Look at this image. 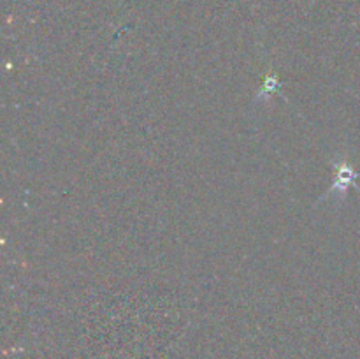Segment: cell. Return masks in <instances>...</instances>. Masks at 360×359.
Wrapping results in <instances>:
<instances>
[{
    "label": "cell",
    "mask_w": 360,
    "mask_h": 359,
    "mask_svg": "<svg viewBox=\"0 0 360 359\" xmlns=\"http://www.w3.org/2000/svg\"><path fill=\"white\" fill-rule=\"evenodd\" d=\"M334 169H336V178H334V185L326 196V199L330 196H336V192H340V196H347L348 187H354L355 178L359 176V172L348 162H336Z\"/></svg>",
    "instance_id": "6da1fadb"
}]
</instances>
